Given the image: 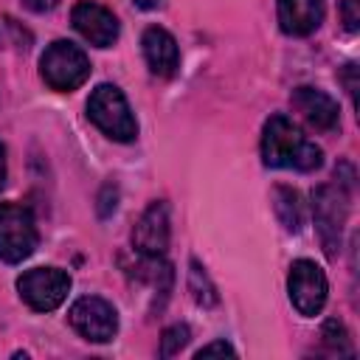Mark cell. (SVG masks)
I'll use <instances>...</instances> for the list:
<instances>
[{
	"label": "cell",
	"instance_id": "277c9868",
	"mask_svg": "<svg viewBox=\"0 0 360 360\" xmlns=\"http://www.w3.org/2000/svg\"><path fill=\"white\" fill-rule=\"evenodd\" d=\"M349 200L352 194L340 188L338 183H323L312 191V217H315V231L323 245V253L329 259H338L340 242H343V228L349 219Z\"/></svg>",
	"mask_w": 360,
	"mask_h": 360
},
{
	"label": "cell",
	"instance_id": "9c48e42d",
	"mask_svg": "<svg viewBox=\"0 0 360 360\" xmlns=\"http://www.w3.org/2000/svg\"><path fill=\"white\" fill-rule=\"evenodd\" d=\"M70 22L96 48H112L118 42V34H121L118 17L96 0H79L70 11Z\"/></svg>",
	"mask_w": 360,
	"mask_h": 360
},
{
	"label": "cell",
	"instance_id": "603a6c76",
	"mask_svg": "<svg viewBox=\"0 0 360 360\" xmlns=\"http://www.w3.org/2000/svg\"><path fill=\"white\" fill-rule=\"evenodd\" d=\"M138 8H143V11H155V8H160L163 6V0H132Z\"/></svg>",
	"mask_w": 360,
	"mask_h": 360
},
{
	"label": "cell",
	"instance_id": "ffe728a7",
	"mask_svg": "<svg viewBox=\"0 0 360 360\" xmlns=\"http://www.w3.org/2000/svg\"><path fill=\"white\" fill-rule=\"evenodd\" d=\"M354 73H357V65L354 62H349L346 68H343V73H340V79H343V84H346V93H349V98L354 101V93H357V82H354Z\"/></svg>",
	"mask_w": 360,
	"mask_h": 360
},
{
	"label": "cell",
	"instance_id": "44dd1931",
	"mask_svg": "<svg viewBox=\"0 0 360 360\" xmlns=\"http://www.w3.org/2000/svg\"><path fill=\"white\" fill-rule=\"evenodd\" d=\"M22 3H25V8H31L37 14H45V11H51V8L59 6V0H22Z\"/></svg>",
	"mask_w": 360,
	"mask_h": 360
},
{
	"label": "cell",
	"instance_id": "5b68a950",
	"mask_svg": "<svg viewBox=\"0 0 360 360\" xmlns=\"http://www.w3.org/2000/svg\"><path fill=\"white\" fill-rule=\"evenodd\" d=\"M39 231L28 205L0 202V259L6 264H20L37 250Z\"/></svg>",
	"mask_w": 360,
	"mask_h": 360
},
{
	"label": "cell",
	"instance_id": "6da1fadb",
	"mask_svg": "<svg viewBox=\"0 0 360 360\" xmlns=\"http://www.w3.org/2000/svg\"><path fill=\"white\" fill-rule=\"evenodd\" d=\"M262 160L270 169L315 172L323 163V152L287 115L276 112L264 121L262 129Z\"/></svg>",
	"mask_w": 360,
	"mask_h": 360
},
{
	"label": "cell",
	"instance_id": "7a4b0ae2",
	"mask_svg": "<svg viewBox=\"0 0 360 360\" xmlns=\"http://www.w3.org/2000/svg\"><path fill=\"white\" fill-rule=\"evenodd\" d=\"M87 118L112 141L118 143H129L138 138V121L135 112L124 96L121 87L115 84H98L93 87L90 98H87Z\"/></svg>",
	"mask_w": 360,
	"mask_h": 360
},
{
	"label": "cell",
	"instance_id": "3957f363",
	"mask_svg": "<svg viewBox=\"0 0 360 360\" xmlns=\"http://www.w3.org/2000/svg\"><path fill=\"white\" fill-rule=\"evenodd\" d=\"M90 70L93 68H90L87 53L76 42H70V39L51 42L45 48V53L39 56V76L56 93L79 90L90 79Z\"/></svg>",
	"mask_w": 360,
	"mask_h": 360
},
{
	"label": "cell",
	"instance_id": "ba28073f",
	"mask_svg": "<svg viewBox=\"0 0 360 360\" xmlns=\"http://www.w3.org/2000/svg\"><path fill=\"white\" fill-rule=\"evenodd\" d=\"M287 292H290L292 307H295L304 318H315V315L323 309L326 295H329L326 273H323L315 262L298 259V262H292V267H290Z\"/></svg>",
	"mask_w": 360,
	"mask_h": 360
},
{
	"label": "cell",
	"instance_id": "52a82bcc",
	"mask_svg": "<svg viewBox=\"0 0 360 360\" xmlns=\"http://www.w3.org/2000/svg\"><path fill=\"white\" fill-rule=\"evenodd\" d=\"M68 321L90 343H110L118 335V312L101 295H82L73 301Z\"/></svg>",
	"mask_w": 360,
	"mask_h": 360
},
{
	"label": "cell",
	"instance_id": "e0dca14e",
	"mask_svg": "<svg viewBox=\"0 0 360 360\" xmlns=\"http://www.w3.org/2000/svg\"><path fill=\"white\" fill-rule=\"evenodd\" d=\"M321 338H323V343H326L329 349H335L338 354H352V352H354L352 343H349V335H346V329H343V323H340L338 318H329V321L323 323Z\"/></svg>",
	"mask_w": 360,
	"mask_h": 360
},
{
	"label": "cell",
	"instance_id": "9a60e30c",
	"mask_svg": "<svg viewBox=\"0 0 360 360\" xmlns=\"http://www.w3.org/2000/svg\"><path fill=\"white\" fill-rule=\"evenodd\" d=\"M188 292H191V298H194L200 307H214V304L219 301L217 287L211 284L205 267H202L197 259H191V264H188Z\"/></svg>",
	"mask_w": 360,
	"mask_h": 360
},
{
	"label": "cell",
	"instance_id": "8992f818",
	"mask_svg": "<svg viewBox=\"0 0 360 360\" xmlns=\"http://www.w3.org/2000/svg\"><path fill=\"white\" fill-rule=\"evenodd\" d=\"M17 292L34 312H53L70 292V276L59 267H31L17 278Z\"/></svg>",
	"mask_w": 360,
	"mask_h": 360
},
{
	"label": "cell",
	"instance_id": "ac0fdd59",
	"mask_svg": "<svg viewBox=\"0 0 360 360\" xmlns=\"http://www.w3.org/2000/svg\"><path fill=\"white\" fill-rule=\"evenodd\" d=\"M340 14H343V28H346L349 34H354V31L360 28V11H357V0H343Z\"/></svg>",
	"mask_w": 360,
	"mask_h": 360
},
{
	"label": "cell",
	"instance_id": "2e32d148",
	"mask_svg": "<svg viewBox=\"0 0 360 360\" xmlns=\"http://www.w3.org/2000/svg\"><path fill=\"white\" fill-rule=\"evenodd\" d=\"M191 340V332H188V326L186 323H174V326H169V329H163V335H160V349H158V354L160 357H174L186 343Z\"/></svg>",
	"mask_w": 360,
	"mask_h": 360
},
{
	"label": "cell",
	"instance_id": "30bf717a",
	"mask_svg": "<svg viewBox=\"0 0 360 360\" xmlns=\"http://www.w3.org/2000/svg\"><path fill=\"white\" fill-rule=\"evenodd\" d=\"M172 236V219H169V205L163 200L149 202V208L138 217L132 228V248L141 256H166Z\"/></svg>",
	"mask_w": 360,
	"mask_h": 360
},
{
	"label": "cell",
	"instance_id": "7402d4cb",
	"mask_svg": "<svg viewBox=\"0 0 360 360\" xmlns=\"http://www.w3.org/2000/svg\"><path fill=\"white\" fill-rule=\"evenodd\" d=\"M6 177H8V163H6V146L0 143V191L6 188Z\"/></svg>",
	"mask_w": 360,
	"mask_h": 360
},
{
	"label": "cell",
	"instance_id": "4fadbf2b",
	"mask_svg": "<svg viewBox=\"0 0 360 360\" xmlns=\"http://www.w3.org/2000/svg\"><path fill=\"white\" fill-rule=\"evenodd\" d=\"M276 14L287 37H309L323 22V0H276Z\"/></svg>",
	"mask_w": 360,
	"mask_h": 360
},
{
	"label": "cell",
	"instance_id": "7c38bea8",
	"mask_svg": "<svg viewBox=\"0 0 360 360\" xmlns=\"http://www.w3.org/2000/svg\"><path fill=\"white\" fill-rule=\"evenodd\" d=\"M141 51H143V59L149 65V70L160 79H172L180 68V48H177V39L160 28V25H149L141 37Z\"/></svg>",
	"mask_w": 360,
	"mask_h": 360
},
{
	"label": "cell",
	"instance_id": "d6986e66",
	"mask_svg": "<svg viewBox=\"0 0 360 360\" xmlns=\"http://www.w3.org/2000/svg\"><path fill=\"white\" fill-rule=\"evenodd\" d=\"M211 354H231V357H236V349L231 343H225V340H214V343H205L202 349H197L194 357H211Z\"/></svg>",
	"mask_w": 360,
	"mask_h": 360
},
{
	"label": "cell",
	"instance_id": "8fae6325",
	"mask_svg": "<svg viewBox=\"0 0 360 360\" xmlns=\"http://www.w3.org/2000/svg\"><path fill=\"white\" fill-rule=\"evenodd\" d=\"M290 104L318 132H335L340 127V107H338V101L329 93L318 90V87H309V84L295 87L292 96H290Z\"/></svg>",
	"mask_w": 360,
	"mask_h": 360
},
{
	"label": "cell",
	"instance_id": "5bb4252c",
	"mask_svg": "<svg viewBox=\"0 0 360 360\" xmlns=\"http://www.w3.org/2000/svg\"><path fill=\"white\" fill-rule=\"evenodd\" d=\"M273 211L278 217V222L284 225L287 233H298L304 228V219H307V211H304V202H301V194L290 186H276L273 188Z\"/></svg>",
	"mask_w": 360,
	"mask_h": 360
}]
</instances>
